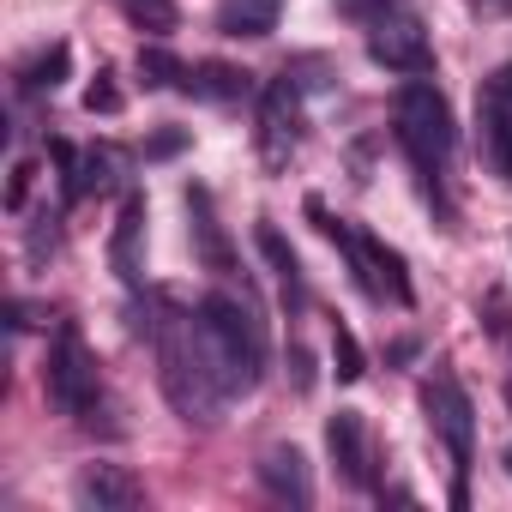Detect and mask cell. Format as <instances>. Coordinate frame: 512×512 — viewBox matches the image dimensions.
Masks as SVG:
<instances>
[{
	"label": "cell",
	"mask_w": 512,
	"mask_h": 512,
	"mask_svg": "<svg viewBox=\"0 0 512 512\" xmlns=\"http://www.w3.org/2000/svg\"><path fill=\"white\" fill-rule=\"evenodd\" d=\"M85 109H91V115H115V109H121V91H115L109 73H97V85L85 91Z\"/></svg>",
	"instance_id": "44dd1931"
},
{
	"label": "cell",
	"mask_w": 512,
	"mask_h": 512,
	"mask_svg": "<svg viewBox=\"0 0 512 512\" xmlns=\"http://www.w3.org/2000/svg\"><path fill=\"white\" fill-rule=\"evenodd\" d=\"M296 145H302V103H296L290 73H284L278 85H266V109H260V151H266V163H284Z\"/></svg>",
	"instance_id": "ba28073f"
},
{
	"label": "cell",
	"mask_w": 512,
	"mask_h": 512,
	"mask_svg": "<svg viewBox=\"0 0 512 512\" xmlns=\"http://www.w3.org/2000/svg\"><path fill=\"white\" fill-rule=\"evenodd\" d=\"M43 386H49V398H55L67 416L97 422V410H103V374H97V356L85 350L79 326H61V332H55V350H49Z\"/></svg>",
	"instance_id": "277c9868"
},
{
	"label": "cell",
	"mask_w": 512,
	"mask_h": 512,
	"mask_svg": "<svg viewBox=\"0 0 512 512\" xmlns=\"http://www.w3.org/2000/svg\"><path fill=\"white\" fill-rule=\"evenodd\" d=\"M284 0H217V31L223 37H272Z\"/></svg>",
	"instance_id": "5bb4252c"
},
{
	"label": "cell",
	"mask_w": 512,
	"mask_h": 512,
	"mask_svg": "<svg viewBox=\"0 0 512 512\" xmlns=\"http://www.w3.org/2000/svg\"><path fill=\"white\" fill-rule=\"evenodd\" d=\"M121 7H127L133 25H145V31H157V37L181 25V7H175V0H121Z\"/></svg>",
	"instance_id": "d6986e66"
},
{
	"label": "cell",
	"mask_w": 512,
	"mask_h": 512,
	"mask_svg": "<svg viewBox=\"0 0 512 512\" xmlns=\"http://www.w3.org/2000/svg\"><path fill=\"white\" fill-rule=\"evenodd\" d=\"M79 506H91V512H133V506H145V488L121 464H91L79 476Z\"/></svg>",
	"instance_id": "30bf717a"
},
{
	"label": "cell",
	"mask_w": 512,
	"mask_h": 512,
	"mask_svg": "<svg viewBox=\"0 0 512 512\" xmlns=\"http://www.w3.org/2000/svg\"><path fill=\"white\" fill-rule=\"evenodd\" d=\"M187 217H193V247H199V260L229 278V272H235V253H229V235H223V223H217L205 187H187Z\"/></svg>",
	"instance_id": "8fae6325"
},
{
	"label": "cell",
	"mask_w": 512,
	"mask_h": 512,
	"mask_svg": "<svg viewBox=\"0 0 512 512\" xmlns=\"http://www.w3.org/2000/svg\"><path fill=\"white\" fill-rule=\"evenodd\" d=\"M398 145L410 151V163H416V175H422V187L440 199V169H446V157H452V109H446V97L428 85V79H410L404 91H398Z\"/></svg>",
	"instance_id": "3957f363"
},
{
	"label": "cell",
	"mask_w": 512,
	"mask_h": 512,
	"mask_svg": "<svg viewBox=\"0 0 512 512\" xmlns=\"http://www.w3.org/2000/svg\"><path fill=\"white\" fill-rule=\"evenodd\" d=\"M187 145V133H163V139H151V157H175Z\"/></svg>",
	"instance_id": "d4e9b609"
},
{
	"label": "cell",
	"mask_w": 512,
	"mask_h": 512,
	"mask_svg": "<svg viewBox=\"0 0 512 512\" xmlns=\"http://www.w3.org/2000/svg\"><path fill=\"white\" fill-rule=\"evenodd\" d=\"M476 7H506V13H512V0H476Z\"/></svg>",
	"instance_id": "484cf974"
},
{
	"label": "cell",
	"mask_w": 512,
	"mask_h": 512,
	"mask_svg": "<svg viewBox=\"0 0 512 512\" xmlns=\"http://www.w3.org/2000/svg\"><path fill=\"white\" fill-rule=\"evenodd\" d=\"M139 79H145L151 91H163V85H181L187 67H181L175 55H163V49H139Z\"/></svg>",
	"instance_id": "ffe728a7"
},
{
	"label": "cell",
	"mask_w": 512,
	"mask_h": 512,
	"mask_svg": "<svg viewBox=\"0 0 512 512\" xmlns=\"http://www.w3.org/2000/svg\"><path fill=\"white\" fill-rule=\"evenodd\" d=\"M392 7H404V0H344V13H350V19H374V25H380Z\"/></svg>",
	"instance_id": "603a6c76"
},
{
	"label": "cell",
	"mask_w": 512,
	"mask_h": 512,
	"mask_svg": "<svg viewBox=\"0 0 512 512\" xmlns=\"http://www.w3.org/2000/svg\"><path fill=\"white\" fill-rule=\"evenodd\" d=\"M482 314H488V332H494V338H512V320H506L500 290H488V296H482Z\"/></svg>",
	"instance_id": "7402d4cb"
},
{
	"label": "cell",
	"mask_w": 512,
	"mask_h": 512,
	"mask_svg": "<svg viewBox=\"0 0 512 512\" xmlns=\"http://www.w3.org/2000/svg\"><path fill=\"white\" fill-rule=\"evenodd\" d=\"M139 235H145V199L127 193L121 199V217H115V241H109V260H115V278L121 284H139Z\"/></svg>",
	"instance_id": "4fadbf2b"
},
{
	"label": "cell",
	"mask_w": 512,
	"mask_h": 512,
	"mask_svg": "<svg viewBox=\"0 0 512 512\" xmlns=\"http://www.w3.org/2000/svg\"><path fill=\"white\" fill-rule=\"evenodd\" d=\"M181 91L187 97H205V103H229V97H247V73L241 67H223V61H199V67H187Z\"/></svg>",
	"instance_id": "2e32d148"
},
{
	"label": "cell",
	"mask_w": 512,
	"mask_h": 512,
	"mask_svg": "<svg viewBox=\"0 0 512 512\" xmlns=\"http://www.w3.org/2000/svg\"><path fill=\"white\" fill-rule=\"evenodd\" d=\"M476 133H482V163L512 187V91H506V73L476 91Z\"/></svg>",
	"instance_id": "52a82bcc"
},
{
	"label": "cell",
	"mask_w": 512,
	"mask_h": 512,
	"mask_svg": "<svg viewBox=\"0 0 512 512\" xmlns=\"http://www.w3.org/2000/svg\"><path fill=\"white\" fill-rule=\"evenodd\" d=\"M260 482H266L278 500H290V506H308V500H314V482H308V458H302L296 446H272V452L260 458Z\"/></svg>",
	"instance_id": "7c38bea8"
},
{
	"label": "cell",
	"mask_w": 512,
	"mask_h": 512,
	"mask_svg": "<svg viewBox=\"0 0 512 512\" xmlns=\"http://www.w3.org/2000/svg\"><path fill=\"white\" fill-rule=\"evenodd\" d=\"M506 91H512V67H506Z\"/></svg>",
	"instance_id": "83f0119b"
},
{
	"label": "cell",
	"mask_w": 512,
	"mask_h": 512,
	"mask_svg": "<svg viewBox=\"0 0 512 512\" xmlns=\"http://www.w3.org/2000/svg\"><path fill=\"white\" fill-rule=\"evenodd\" d=\"M25 193H31V163H19V169H13V187H7V205L19 211V205H25Z\"/></svg>",
	"instance_id": "cb8c5ba5"
},
{
	"label": "cell",
	"mask_w": 512,
	"mask_h": 512,
	"mask_svg": "<svg viewBox=\"0 0 512 512\" xmlns=\"http://www.w3.org/2000/svg\"><path fill=\"white\" fill-rule=\"evenodd\" d=\"M199 320H205V338H211V356H217V374H223L229 398L253 392L260 374H266V326H260V314L217 290V296L199 302Z\"/></svg>",
	"instance_id": "7a4b0ae2"
},
{
	"label": "cell",
	"mask_w": 512,
	"mask_h": 512,
	"mask_svg": "<svg viewBox=\"0 0 512 512\" xmlns=\"http://www.w3.org/2000/svg\"><path fill=\"white\" fill-rule=\"evenodd\" d=\"M332 374H338L344 386L368 374V362H362V344H356V332H350V326H332Z\"/></svg>",
	"instance_id": "ac0fdd59"
},
{
	"label": "cell",
	"mask_w": 512,
	"mask_h": 512,
	"mask_svg": "<svg viewBox=\"0 0 512 512\" xmlns=\"http://www.w3.org/2000/svg\"><path fill=\"white\" fill-rule=\"evenodd\" d=\"M151 344H157L163 392H169V404L181 410V422L211 428V422L223 416L229 386H223V374H217V356H211L205 320L175 314V302H163V320H151Z\"/></svg>",
	"instance_id": "6da1fadb"
},
{
	"label": "cell",
	"mask_w": 512,
	"mask_h": 512,
	"mask_svg": "<svg viewBox=\"0 0 512 512\" xmlns=\"http://www.w3.org/2000/svg\"><path fill=\"white\" fill-rule=\"evenodd\" d=\"M422 410H428V428L446 440L452 470H458V482H452V506H464V470H470V398L458 392L452 374H434V380L422 386Z\"/></svg>",
	"instance_id": "5b68a950"
},
{
	"label": "cell",
	"mask_w": 512,
	"mask_h": 512,
	"mask_svg": "<svg viewBox=\"0 0 512 512\" xmlns=\"http://www.w3.org/2000/svg\"><path fill=\"white\" fill-rule=\"evenodd\" d=\"M506 404H512V386H506ZM506 470H512V452H506Z\"/></svg>",
	"instance_id": "4316f807"
},
{
	"label": "cell",
	"mask_w": 512,
	"mask_h": 512,
	"mask_svg": "<svg viewBox=\"0 0 512 512\" xmlns=\"http://www.w3.org/2000/svg\"><path fill=\"white\" fill-rule=\"evenodd\" d=\"M368 61L386 67V73H404V79H422L434 73V43L416 19H380L368 31Z\"/></svg>",
	"instance_id": "8992f818"
},
{
	"label": "cell",
	"mask_w": 512,
	"mask_h": 512,
	"mask_svg": "<svg viewBox=\"0 0 512 512\" xmlns=\"http://www.w3.org/2000/svg\"><path fill=\"white\" fill-rule=\"evenodd\" d=\"M67 67H73V55H67V43H55L49 55H37V61L25 67V91H55V85L67 79Z\"/></svg>",
	"instance_id": "e0dca14e"
},
{
	"label": "cell",
	"mask_w": 512,
	"mask_h": 512,
	"mask_svg": "<svg viewBox=\"0 0 512 512\" xmlns=\"http://www.w3.org/2000/svg\"><path fill=\"white\" fill-rule=\"evenodd\" d=\"M260 253L272 260V272H278V284H284V302L290 308H308V284H302V260H296V247L284 241V229H272V223H260Z\"/></svg>",
	"instance_id": "9a60e30c"
},
{
	"label": "cell",
	"mask_w": 512,
	"mask_h": 512,
	"mask_svg": "<svg viewBox=\"0 0 512 512\" xmlns=\"http://www.w3.org/2000/svg\"><path fill=\"white\" fill-rule=\"evenodd\" d=\"M326 452H332V464L350 488H374V452H368V428H362L356 410H338L326 422Z\"/></svg>",
	"instance_id": "9c48e42d"
}]
</instances>
